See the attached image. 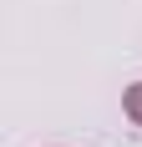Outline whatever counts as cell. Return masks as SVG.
<instances>
[{"label": "cell", "mask_w": 142, "mask_h": 147, "mask_svg": "<svg viewBox=\"0 0 142 147\" xmlns=\"http://www.w3.org/2000/svg\"><path fill=\"white\" fill-rule=\"evenodd\" d=\"M122 112H127L132 127H142V81H132V86L122 91Z\"/></svg>", "instance_id": "1"}]
</instances>
